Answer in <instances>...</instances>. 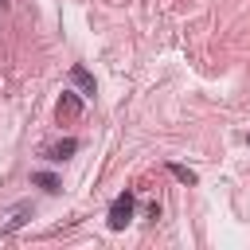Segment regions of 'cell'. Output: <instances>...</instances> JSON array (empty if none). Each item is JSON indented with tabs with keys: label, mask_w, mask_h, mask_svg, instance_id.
Returning <instances> with one entry per match:
<instances>
[{
	"label": "cell",
	"mask_w": 250,
	"mask_h": 250,
	"mask_svg": "<svg viewBox=\"0 0 250 250\" xmlns=\"http://www.w3.org/2000/svg\"><path fill=\"white\" fill-rule=\"evenodd\" d=\"M133 207H137V195H133V191H121V195L109 203V230H125L129 219H133Z\"/></svg>",
	"instance_id": "cell-1"
},
{
	"label": "cell",
	"mask_w": 250,
	"mask_h": 250,
	"mask_svg": "<svg viewBox=\"0 0 250 250\" xmlns=\"http://www.w3.org/2000/svg\"><path fill=\"white\" fill-rule=\"evenodd\" d=\"M27 219H31V203H16L12 211H4V219H0V234H16Z\"/></svg>",
	"instance_id": "cell-2"
},
{
	"label": "cell",
	"mask_w": 250,
	"mask_h": 250,
	"mask_svg": "<svg viewBox=\"0 0 250 250\" xmlns=\"http://www.w3.org/2000/svg\"><path fill=\"white\" fill-rule=\"evenodd\" d=\"M55 113H59V121H74V117H82V94H74V90H62V98H59Z\"/></svg>",
	"instance_id": "cell-3"
},
{
	"label": "cell",
	"mask_w": 250,
	"mask_h": 250,
	"mask_svg": "<svg viewBox=\"0 0 250 250\" xmlns=\"http://www.w3.org/2000/svg\"><path fill=\"white\" fill-rule=\"evenodd\" d=\"M70 82L78 86L82 98H94V94H98V82H94V74H90L86 66H70Z\"/></svg>",
	"instance_id": "cell-4"
},
{
	"label": "cell",
	"mask_w": 250,
	"mask_h": 250,
	"mask_svg": "<svg viewBox=\"0 0 250 250\" xmlns=\"http://www.w3.org/2000/svg\"><path fill=\"white\" fill-rule=\"evenodd\" d=\"M74 152H78V141L66 137V141H59V145L47 148V160H66V156H74Z\"/></svg>",
	"instance_id": "cell-5"
},
{
	"label": "cell",
	"mask_w": 250,
	"mask_h": 250,
	"mask_svg": "<svg viewBox=\"0 0 250 250\" xmlns=\"http://www.w3.org/2000/svg\"><path fill=\"white\" fill-rule=\"evenodd\" d=\"M168 172H172V176H176L184 188H195V184H199V176H195L188 164H176V160H172V164H168Z\"/></svg>",
	"instance_id": "cell-6"
},
{
	"label": "cell",
	"mask_w": 250,
	"mask_h": 250,
	"mask_svg": "<svg viewBox=\"0 0 250 250\" xmlns=\"http://www.w3.org/2000/svg\"><path fill=\"white\" fill-rule=\"evenodd\" d=\"M31 184H39V188H47V191H59V176H51V172H35Z\"/></svg>",
	"instance_id": "cell-7"
},
{
	"label": "cell",
	"mask_w": 250,
	"mask_h": 250,
	"mask_svg": "<svg viewBox=\"0 0 250 250\" xmlns=\"http://www.w3.org/2000/svg\"><path fill=\"white\" fill-rule=\"evenodd\" d=\"M246 145H250V133H246Z\"/></svg>",
	"instance_id": "cell-8"
}]
</instances>
